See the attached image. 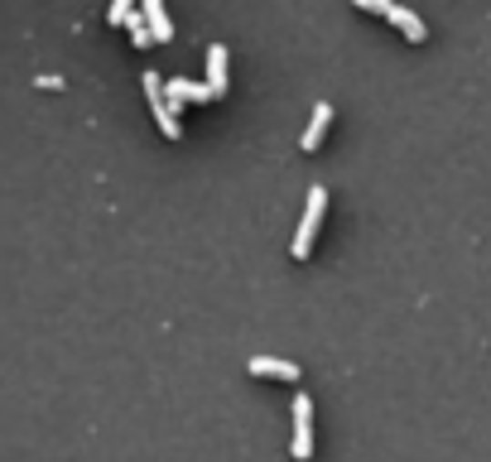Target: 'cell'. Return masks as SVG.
I'll list each match as a JSON object with an SVG mask.
<instances>
[{
    "mask_svg": "<svg viewBox=\"0 0 491 462\" xmlns=\"http://www.w3.org/2000/svg\"><path fill=\"white\" fill-rule=\"evenodd\" d=\"M323 217H328V188L313 183L309 188V202H303V221H299V231H294V246H290L294 261H309V255H313V241H318Z\"/></svg>",
    "mask_w": 491,
    "mask_h": 462,
    "instance_id": "cell-1",
    "label": "cell"
},
{
    "mask_svg": "<svg viewBox=\"0 0 491 462\" xmlns=\"http://www.w3.org/2000/svg\"><path fill=\"white\" fill-rule=\"evenodd\" d=\"M140 82H145V97H149V116L159 121V130L169 135V140H179L183 135V126H179V107L164 97V77L149 67V73H140Z\"/></svg>",
    "mask_w": 491,
    "mask_h": 462,
    "instance_id": "cell-2",
    "label": "cell"
},
{
    "mask_svg": "<svg viewBox=\"0 0 491 462\" xmlns=\"http://www.w3.org/2000/svg\"><path fill=\"white\" fill-rule=\"evenodd\" d=\"M290 453H294V462L313 457V400H309V390L294 395V443H290Z\"/></svg>",
    "mask_w": 491,
    "mask_h": 462,
    "instance_id": "cell-3",
    "label": "cell"
},
{
    "mask_svg": "<svg viewBox=\"0 0 491 462\" xmlns=\"http://www.w3.org/2000/svg\"><path fill=\"white\" fill-rule=\"evenodd\" d=\"M246 371L261 375V381H280V385H299V375H303L294 362H284V356H251Z\"/></svg>",
    "mask_w": 491,
    "mask_h": 462,
    "instance_id": "cell-4",
    "label": "cell"
},
{
    "mask_svg": "<svg viewBox=\"0 0 491 462\" xmlns=\"http://www.w3.org/2000/svg\"><path fill=\"white\" fill-rule=\"evenodd\" d=\"M164 97L174 101V107H202V101H217L208 82H189V77H174V82H164Z\"/></svg>",
    "mask_w": 491,
    "mask_h": 462,
    "instance_id": "cell-5",
    "label": "cell"
},
{
    "mask_svg": "<svg viewBox=\"0 0 491 462\" xmlns=\"http://www.w3.org/2000/svg\"><path fill=\"white\" fill-rule=\"evenodd\" d=\"M140 20L149 25V39H155V44H169V39H174V20H169L164 0H140Z\"/></svg>",
    "mask_w": 491,
    "mask_h": 462,
    "instance_id": "cell-6",
    "label": "cell"
},
{
    "mask_svg": "<svg viewBox=\"0 0 491 462\" xmlns=\"http://www.w3.org/2000/svg\"><path fill=\"white\" fill-rule=\"evenodd\" d=\"M328 126H332V107H328V101H318V107H313V116H309V126H303V154H313L318 145H323V135H328Z\"/></svg>",
    "mask_w": 491,
    "mask_h": 462,
    "instance_id": "cell-7",
    "label": "cell"
},
{
    "mask_svg": "<svg viewBox=\"0 0 491 462\" xmlns=\"http://www.w3.org/2000/svg\"><path fill=\"white\" fill-rule=\"evenodd\" d=\"M400 34H404V44H425L429 39V29H425V20H419L414 10H404V5H391V15H385Z\"/></svg>",
    "mask_w": 491,
    "mask_h": 462,
    "instance_id": "cell-8",
    "label": "cell"
},
{
    "mask_svg": "<svg viewBox=\"0 0 491 462\" xmlns=\"http://www.w3.org/2000/svg\"><path fill=\"white\" fill-rule=\"evenodd\" d=\"M208 87L212 97H227V44L208 48Z\"/></svg>",
    "mask_w": 491,
    "mask_h": 462,
    "instance_id": "cell-9",
    "label": "cell"
},
{
    "mask_svg": "<svg viewBox=\"0 0 491 462\" xmlns=\"http://www.w3.org/2000/svg\"><path fill=\"white\" fill-rule=\"evenodd\" d=\"M126 29H130V44H135V48H149V44H155V39H149V25L140 20V10H130Z\"/></svg>",
    "mask_w": 491,
    "mask_h": 462,
    "instance_id": "cell-10",
    "label": "cell"
},
{
    "mask_svg": "<svg viewBox=\"0 0 491 462\" xmlns=\"http://www.w3.org/2000/svg\"><path fill=\"white\" fill-rule=\"evenodd\" d=\"M130 10H135V0H111L107 20H111V25H126V20H130Z\"/></svg>",
    "mask_w": 491,
    "mask_h": 462,
    "instance_id": "cell-11",
    "label": "cell"
},
{
    "mask_svg": "<svg viewBox=\"0 0 491 462\" xmlns=\"http://www.w3.org/2000/svg\"><path fill=\"white\" fill-rule=\"evenodd\" d=\"M352 5H357V10H366V15H381V20H385L395 0H352Z\"/></svg>",
    "mask_w": 491,
    "mask_h": 462,
    "instance_id": "cell-12",
    "label": "cell"
}]
</instances>
